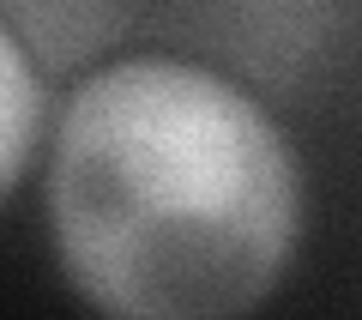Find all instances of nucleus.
<instances>
[{
	"label": "nucleus",
	"mask_w": 362,
	"mask_h": 320,
	"mask_svg": "<svg viewBox=\"0 0 362 320\" xmlns=\"http://www.w3.org/2000/svg\"><path fill=\"white\" fill-rule=\"evenodd\" d=\"M0 18L13 25V37L30 49L42 67H73L90 49H103V37L127 30L133 13L121 6H0Z\"/></svg>",
	"instance_id": "nucleus-3"
},
{
	"label": "nucleus",
	"mask_w": 362,
	"mask_h": 320,
	"mask_svg": "<svg viewBox=\"0 0 362 320\" xmlns=\"http://www.w3.org/2000/svg\"><path fill=\"white\" fill-rule=\"evenodd\" d=\"M42 109H49L42 103V67L13 37V25L0 18V200L13 193V181L25 176L30 152H37Z\"/></svg>",
	"instance_id": "nucleus-2"
},
{
	"label": "nucleus",
	"mask_w": 362,
	"mask_h": 320,
	"mask_svg": "<svg viewBox=\"0 0 362 320\" xmlns=\"http://www.w3.org/2000/svg\"><path fill=\"white\" fill-rule=\"evenodd\" d=\"M49 236L103 320H242L296 254L302 164L230 73L127 55L61 109Z\"/></svg>",
	"instance_id": "nucleus-1"
}]
</instances>
